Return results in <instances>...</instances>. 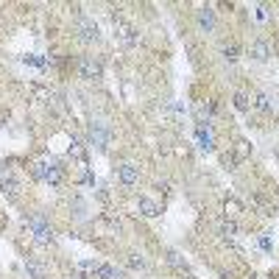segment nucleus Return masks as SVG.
Listing matches in <instances>:
<instances>
[{
	"label": "nucleus",
	"mask_w": 279,
	"mask_h": 279,
	"mask_svg": "<svg viewBox=\"0 0 279 279\" xmlns=\"http://www.w3.org/2000/svg\"><path fill=\"white\" fill-rule=\"evenodd\" d=\"M109 140H112V129H109V123H106V120H92V123H89V142H92L98 151L109 148Z\"/></svg>",
	"instance_id": "obj_1"
},
{
	"label": "nucleus",
	"mask_w": 279,
	"mask_h": 279,
	"mask_svg": "<svg viewBox=\"0 0 279 279\" xmlns=\"http://www.w3.org/2000/svg\"><path fill=\"white\" fill-rule=\"evenodd\" d=\"M26 223L31 226V232H34V237H36V243H51L53 240V229L48 226V221L42 218V215H31V218H26Z\"/></svg>",
	"instance_id": "obj_2"
},
{
	"label": "nucleus",
	"mask_w": 279,
	"mask_h": 279,
	"mask_svg": "<svg viewBox=\"0 0 279 279\" xmlns=\"http://www.w3.org/2000/svg\"><path fill=\"white\" fill-rule=\"evenodd\" d=\"M0 187H3V193L9 195V198H17L20 195V182L14 179V173H11V167H0Z\"/></svg>",
	"instance_id": "obj_3"
},
{
	"label": "nucleus",
	"mask_w": 279,
	"mask_h": 279,
	"mask_svg": "<svg viewBox=\"0 0 279 279\" xmlns=\"http://www.w3.org/2000/svg\"><path fill=\"white\" fill-rule=\"evenodd\" d=\"M76 34H79V39L81 42H98V26L95 23H89V20H79V26H76Z\"/></svg>",
	"instance_id": "obj_4"
},
{
	"label": "nucleus",
	"mask_w": 279,
	"mask_h": 279,
	"mask_svg": "<svg viewBox=\"0 0 279 279\" xmlns=\"http://www.w3.org/2000/svg\"><path fill=\"white\" fill-rule=\"evenodd\" d=\"M79 73H81V79H98L101 76V61L95 56H84L79 61Z\"/></svg>",
	"instance_id": "obj_5"
},
{
	"label": "nucleus",
	"mask_w": 279,
	"mask_h": 279,
	"mask_svg": "<svg viewBox=\"0 0 279 279\" xmlns=\"http://www.w3.org/2000/svg\"><path fill=\"white\" fill-rule=\"evenodd\" d=\"M61 179H64V167L59 162H45V182L51 187H59Z\"/></svg>",
	"instance_id": "obj_6"
},
{
	"label": "nucleus",
	"mask_w": 279,
	"mask_h": 279,
	"mask_svg": "<svg viewBox=\"0 0 279 279\" xmlns=\"http://www.w3.org/2000/svg\"><path fill=\"white\" fill-rule=\"evenodd\" d=\"M117 179H120L126 187H134V184H137V179H140V170L131 165V162H126V165L117 167Z\"/></svg>",
	"instance_id": "obj_7"
},
{
	"label": "nucleus",
	"mask_w": 279,
	"mask_h": 279,
	"mask_svg": "<svg viewBox=\"0 0 279 279\" xmlns=\"http://www.w3.org/2000/svg\"><path fill=\"white\" fill-rule=\"evenodd\" d=\"M195 140H198V148L201 151H212V148H215V140H212V134H209L204 126L195 129Z\"/></svg>",
	"instance_id": "obj_8"
},
{
	"label": "nucleus",
	"mask_w": 279,
	"mask_h": 279,
	"mask_svg": "<svg viewBox=\"0 0 279 279\" xmlns=\"http://www.w3.org/2000/svg\"><path fill=\"white\" fill-rule=\"evenodd\" d=\"M95 277L98 279H123V274L114 265H98L95 268Z\"/></svg>",
	"instance_id": "obj_9"
},
{
	"label": "nucleus",
	"mask_w": 279,
	"mask_h": 279,
	"mask_svg": "<svg viewBox=\"0 0 279 279\" xmlns=\"http://www.w3.org/2000/svg\"><path fill=\"white\" fill-rule=\"evenodd\" d=\"M251 56H254L257 61H265V59L271 56V48H268L265 42H262V39H257V42L251 45Z\"/></svg>",
	"instance_id": "obj_10"
},
{
	"label": "nucleus",
	"mask_w": 279,
	"mask_h": 279,
	"mask_svg": "<svg viewBox=\"0 0 279 279\" xmlns=\"http://www.w3.org/2000/svg\"><path fill=\"white\" fill-rule=\"evenodd\" d=\"M198 26L204 28V31H212V26H215V14H212V9H201L198 11Z\"/></svg>",
	"instance_id": "obj_11"
},
{
	"label": "nucleus",
	"mask_w": 279,
	"mask_h": 279,
	"mask_svg": "<svg viewBox=\"0 0 279 279\" xmlns=\"http://www.w3.org/2000/svg\"><path fill=\"white\" fill-rule=\"evenodd\" d=\"M140 212H142L145 218H157V215H159V207L151 198H140Z\"/></svg>",
	"instance_id": "obj_12"
},
{
	"label": "nucleus",
	"mask_w": 279,
	"mask_h": 279,
	"mask_svg": "<svg viewBox=\"0 0 279 279\" xmlns=\"http://www.w3.org/2000/svg\"><path fill=\"white\" fill-rule=\"evenodd\" d=\"M221 53H223V59H226V61H235L237 53H240V48H237L235 42H223V45H221Z\"/></svg>",
	"instance_id": "obj_13"
},
{
	"label": "nucleus",
	"mask_w": 279,
	"mask_h": 279,
	"mask_svg": "<svg viewBox=\"0 0 279 279\" xmlns=\"http://www.w3.org/2000/svg\"><path fill=\"white\" fill-rule=\"evenodd\" d=\"M26 271H28V274H31L34 279H45V268L39 265V262H34V260H28V262H26Z\"/></svg>",
	"instance_id": "obj_14"
},
{
	"label": "nucleus",
	"mask_w": 279,
	"mask_h": 279,
	"mask_svg": "<svg viewBox=\"0 0 279 279\" xmlns=\"http://www.w3.org/2000/svg\"><path fill=\"white\" fill-rule=\"evenodd\" d=\"M254 109H257V112H268V109H271L268 95H265V92H260V95L254 98Z\"/></svg>",
	"instance_id": "obj_15"
},
{
	"label": "nucleus",
	"mask_w": 279,
	"mask_h": 279,
	"mask_svg": "<svg viewBox=\"0 0 279 279\" xmlns=\"http://www.w3.org/2000/svg\"><path fill=\"white\" fill-rule=\"evenodd\" d=\"M235 106L240 109V112H249V95H246V92H237V95H235Z\"/></svg>",
	"instance_id": "obj_16"
},
{
	"label": "nucleus",
	"mask_w": 279,
	"mask_h": 279,
	"mask_svg": "<svg viewBox=\"0 0 279 279\" xmlns=\"http://www.w3.org/2000/svg\"><path fill=\"white\" fill-rule=\"evenodd\" d=\"M129 265L131 268H145V260H142L140 254H129Z\"/></svg>",
	"instance_id": "obj_17"
},
{
	"label": "nucleus",
	"mask_w": 279,
	"mask_h": 279,
	"mask_svg": "<svg viewBox=\"0 0 279 279\" xmlns=\"http://www.w3.org/2000/svg\"><path fill=\"white\" fill-rule=\"evenodd\" d=\"M120 31H123V39H126V42H134V28H129V26H120Z\"/></svg>",
	"instance_id": "obj_18"
},
{
	"label": "nucleus",
	"mask_w": 279,
	"mask_h": 279,
	"mask_svg": "<svg viewBox=\"0 0 279 279\" xmlns=\"http://www.w3.org/2000/svg\"><path fill=\"white\" fill-rule=\"evenodd\" d=\"M221 232H223L226 237H232L235 235V223H226V221H223V223H221Z\"/></svg>",
	"instance_id": "obj_19"
},
{
	"label": "nucleus",
	"mask_w": 279,
	"mask_h": 279,
	"mask_svg": "<svg viewBox=\"0 0 279 279\" xmlns=\"http://www.w3.org/2000/svg\"><path fill=\"white\" fill-rule=\"evenodd\" d=\"M34 176L45 182V162H36V165H34Z\"/></svg>",
	"instance_id": "obj_20"
}]
</instances>
